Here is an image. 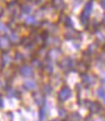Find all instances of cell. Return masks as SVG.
Listing matches in <instances>:
<instances>
[{
  "label": "cell",
  "instance_id": "cell-8",
  "mask_svg": "<svg viewBox=\"0 0 105 121\" xmlns=\"http://www.w3.org/2000/svg\"><path fill=\"white\" fill-rule=\"evenodd\" d=\"M60 116H66V111H63V110H60Z\"/></svg>",
  "mask_w": 105,
  "mask_h": 121
},
{
  "label": "cell",
  "instance_id": "cell-7",
  "mask_svg": "<svg viewBox=\"0 0 105 121\" xmlns=\"http://www.w3.org/2000/svg\"><path fill=\"white\" fill-rule=\"evenodd\" d=\"M101 6L105 9V0H101Z\"/></svg>",
  "mask_w": 105,
  "mask_h": 121
},
{
  "label": "cell",
  "instance_id": "cell-4",
  "mask_svg": "<svg viewBox=\"0 0 105 121\" xmlns=\"http://www.w3.org/2000/svg\"><path fill=\"white\" fill-rule=\"evenodd\" d=\"M21 74L24 75V76H31L32 75V69L28 68V67H24V68L21 69Z\"/></svg>",
  "mask_w": 105,
  "mask_h": 121
},
{
  "label": "cell",
  "instance_id": "cell-5",
  "mask_svg": "<svg viewBox=\"0 0 105 121\" xmlns=\"http://www.w3.org/2000/svg\"><path fill=\"white\" fill-rule=\"evenodd\" d=\"M25 86L28 87V88H34V87L36 86V84H35L33 80H27V82H25Z\"/></svg>",
  "mask_w": 105,
  "mask_h": 121
},
{
  "label": "cell",
  "instance_id": "cell-1",
  "mask_svg": "<svg viewBox=\"0 0 105 121\" xmlns=\"http://www.w3.org/2000/svg\"><path fill=\"white\" fill-rule=\"evenodd\" d=\"M71 96V91L68 87H63L62 90L59 92V99L60 101H67Z\"/></svg>",
  "mask_w": 105,
  "mask_h": 121
},
{
  "label": "cell",
  "instance_id": "cell-2",
  "mask_svg": "<svg viewBox=\"0 0 105 121\" xmlns=\"http://www.w3.org/2000/svg\"><path fill=\"white\" fill-rule=\"evenodd\" d=\"M84 82L86 83V84H88V85L94 84V77H93V76H90V75H85L84 76Z\"/></svg>",
  "mask_w": 105,
  "mask_h": 121
},
{
  "label": "cell",
  "instance_id": "cell-6",
  "mask_svg": "<svg viewBox=\"0 0 105 121\" xmlns=\"http://www.w3.org/2000/svg\"><path fill=\"white\" fill-rule=\"evenodd\" d=\"M97 96L101 99H105V91L103 88H98L97 90Z\"/></svg>",
  "mask_w": 105,
  "mask_h": 121
},
{
  "label": "cell",
  "instance_id": "cell-3",
  "mask_svg": "<svg viewBox=\"0 0 105 121\" xmlns=\"http://www.w3.org/2000/svg\"><path fill=\"white\" fill-rule=\"evenodd\" d=\"M92 7H93V1H89L88 4H87V6H86V8H85V11H84V14L86 16L89 14L90 11H92Z\"/></svg>",
  "mask_w": 105,
  "mask_h": 121
}]
</instances>
